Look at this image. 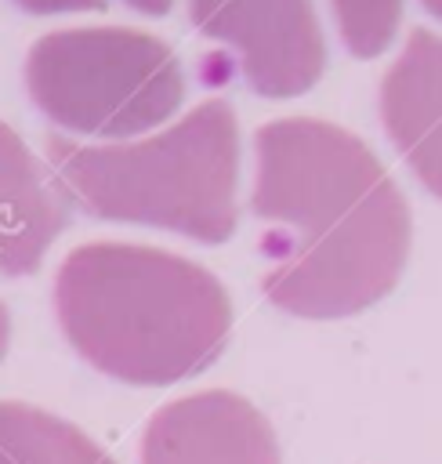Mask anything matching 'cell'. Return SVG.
<instances>
[{"mask_svg": "<svg viewBox=\"0 0 442 464\" xmlns=\"http://www.w3.org/2000/svg\"><path fill=\"white\" fill-rule=\"evenodd\" d=\"M65 225L69 203L54 178L0 120V276H33Z\"/></svg>", "mask_w": 442, "mask_h": 464, "instance_id": "cell-8", "label": "cell"}, {"mask_svg": "<svg viewBox=\"0 0 442 464\" xmlns=\"http://www.w3.org/2000/svg\"><path fill=\"white\" fill-rule=\"evenodd\" d=\"M29 14H54V11H98L105 0H14Z\"/></svg>", "mask_w": 442, "mask_h": 464, "instance_id": "cell-11", "label": "cell"}, {"mask_svg": "<svg viewBox=\"0 0 442 464\" xmlns=\"http://www.w3.org/2000/svg\"><path fill=\"white\" fill-rule=\"evenodd\" d=\"M0 464H116L83 428L33 402H0Z\"/></svg>", "mask_w": 442, "mask_h": 464, "instance_id": "cell-9", "label": "cell"}, {"mask_svg": "<svg viewBox=\"0 0 442 464\" xmlns=\"http://www.w3.org/2000/svg\"><path fill=\"white\" fill-rule=\"evenodd\" d=\"M47 167L65 203L98 221L196 243H225L239 221V123L225 98H207L138 141L76 145L54 134Z\"/></svg>", "mask_w": 442, "mask_h": 464, "instance_id": "cell-3", "label": "cell"}, {"mask_svg": "<svg viewBox=\"0 0 442 464\" xmlns=\"http://www.w3.org/2000/svg\"><path fill=\"white\" fill-rule=\"evenodd\" d=\"M420 4H424V11H428L431 18H438V22H442V0H420Z\"/></svg>", "mask_w": 442, "mask_h": 464, "instance_id": "cell-14", "label": "cell"}, {"mask_svg": "<svg viewBox=\"0 0 442 464\" xmlns=\"http://www.w3.org/2000/svg\"><path fill=\"white\" fill-rule=\"evenodd\" d=\"M25 91L69 134L134 138L163 127L185 102L178 54L123 25L54 29L29 47Z\"/></svg>", "mask_w": 442, "mask_h": 464, "instance_id": "cell-4", "label": "cell"}, {"mask_svg": "<svg viewBox=\"0 0 442 464\" xmlns=\"http://www.w3.org/2000/svg\"><path fill=\"white\" fill-rule=\"evenodd\" d=\"M54 315L98 373L163 388L214 366L232 334L225 283L170 250L83 243L54 272Z\"/></svg>", "mask_w": 442, "mask_h": 464, "instance_id": "cell-2", "label": "cell"}, {"mask_svg": "<svg viewBox=\"0 0 442 464\" xmlns=\"http://www.w3.org/2000/svg\"><path fill=\"white\" fill-rule=\"evenodd\" d=\"M188 18L261 98H297L326 69L312 0H188Z\"/></svg>", "mask_w": 442, "mask_h": 464, "instance_id": "cell-5", "label": "cell"}, {"mask_svg": "<svg viewBox=\"0 0 442 464\" xmlns=\"http://www.w3.org/2000/svg\"><path fill=\"white\" fill-rule=\"evenodd\" d=\"M7 344H11V315H7V304L0 301V362L7 355Z\"/></svg>", "mask_w": 442, "mask_h": 464, "instance_id": "cell-13", "label": "cell"}, {"mask_svg": "<svg viewBox=\"0 0 442 464\" xmlns=\"http://www.w3.org/2000/svg\"><path fill=\"white\" fill-rule=\"evenodd\" d=\"M123 4L134 7V11H141V14H167L174 0H123Z\"/></svg>", "mask_w": 442, "mask_h": 464, "instance_id": "cell-12", "label": "cell"}, {"mask_svg": "<svg viewBox=\"0 0 442 464\" xmlns=\"http://www.w3.org/2000/svg\"><path fill=\"white\" fill-rule=\"evenodd\" d=\"M141 464H283V457L272 420L250 399L210 388L149 417Z\"/></svg>", "mask_w": 442, "mask_h": 464, "instance_id": "cell-6", "label": "cell"}, {"mask_svg": "<svg viewBox=\"0 0 442 464\" xmlns=\"http://www.w3.org/2000/svg\"><path fill=\"white\" fill-rule=\"evenodd\" d=\"M388 141L409 174L442 199V36L409 29L399 58L388 65L377 94Z\"/></svg>", "mask_w": 442, "mask_h": 464, "instance_id": "cell-7", "label": "cell"}, {"mask_svg": "<svg viewBox=\"0 0 442 464\" xmlns=\"http://www.w3.org/2000/svg\"><path fill=\"white\" fill-rule=\"evenodd\" d=\"M250 214L264 225V297L297 319H344L388 297L413 218L402 188L351 130L286 116L254 130Z\"/></svg>", "mask_w": 442, "mask_h": 464, "instance_id": "cell-1", "label": "cell"}, {"mask_svg": "<svg viewBox=\"0 0 442 464\" xmlns=\"http://www.w3.org/2000/svg\"><path fill=\"white\" fill-rule=\"evenodd\" d=\"M330 11L351 58L384 54L402 22V0H330Z\"/></svg>", "mask_w": 442, "mask_h": 464, "instance_id": "cell-10", "label": "cell"}]
</instances>
